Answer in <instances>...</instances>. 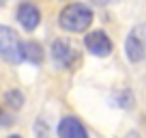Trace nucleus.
I'll return each mask as SVG.
<instances>
[{
  "instance_id": "f03ea898",
  "label": "nucleus",
  "mask_w": 146,
  "mask_h": 138,
  "mask_svg": "<svg viewBox=\"0 0 146 138\" xmlns=\"http://www.w3.org/2000/svg\"><path fill=\"white\" fill-rule=\"evenodd\" d=\"M0 58H5L7 63H19V60H24L19 37L15 35L13 28L2 26V24H0Z\"/></svg>"
},
{
  "instance_id": "423d86ee",
  "label": "nucleus",
  "mask_w": 146,
  "mask_h": 138,
  "mask_svg": "<svg viewBox=\"0 0 146 138\" xmlns=\"http://www.w3.org/2000/svg\"><path fill=\"white\" fill-rule=\"evenodd\" d=\"M17 22L26 30H35L39 26V22H41V11L36 9V5H32V2H22L17 7Z\"/></svg>"
},
{
  "instance_id": "9d476101",
  "label": "nucleus",
  "mask_w": 146,
  "mask_h": 138,
  "mask_svg": "<svg viewBox=\"0 0 146 138\" xmlns=\"http://www.w3.org/2000/svg\"><path fill=\"white\" fill-rule=\"evenodd\" d=\"M5 101H7V106L9 108H15V110H17V108H22L24 106V95H22V91H7L5 93Z\"/></svg>"
},
{
  "instance_id": "9b49d317",
  "label": "nucleus",
  "mask_w": 146,
  "mask_h": 138,
  "mask_svg": "<svg viewBox=\"0 0 146 138\" xmlns=\"http://www.w3.org/2000/svg\"><path fill=\"white\" fill-rule=\"evenodd\" d=\"M35 132H36V136H39V138H50V129L43 125V121H36Z\"/></svg>"
},
{
  "instance_id": "4468645a",
  "label": "nucleus",
  "mask_w": 146,
  "mask_h": 138,
  "mask_svg": "<svg viewBox=\"0 0 146 138\" xmlns=\"http://www.w3.org/2000/svg\"><path fill=\"white\" fill-rule=\"evenodd\" d=\"M2 5H5V0H0V7H2Z\"/></svg>"
},
{
  "instance_id": "39448f33",
  "label": "nucleus",
  "mask_w": 146,
  "mask_h": 138,
  "mask_svg": "<svg viewBox=\"0 0 146 138\" xmlns=\"http://www.w3.org/2000/svg\"><path fill=\"white\" fill-rule=\"evenodd\" d=\"M84 46L95 56H108L110 52H112V39H110L103 30H95V32H88L86 35Z\"/></svg>"
},
{
  "instance_id": "f257e3e1",
  "label": "nucleus",
  "mask_w": 146,
  "mask_h": 138,
  "mask_svg": "<svg viewBox=\"0 0 146 138\" xmlns=\"http://www.w3.org/2000/svg\"><path fill=\"white\" fill-rule=\"evenodd\" d=\"M58 22L69 32H84L92 24V11L82 2H73V5H67L60 11Z\"/></svg>"
},
{
  "instance_id": "7ed1b4c3",
  "label": "nucleus",
  "mask_w": 146,
  "mask_h": 138,
  "mask_svg": "<svg viewBox=\"0 0 146 138\" xmlns=\"http://www.w3.org/2000/svg\"><path fill=\"white\" fill-rule=\"evenodd\" d=\"M52 58L58 67L75 69L80 65V52L67 41V39H56L52 43Z\"/></svg>"
},
{
  "instance_id": "20e7f679",
  "label": "nucleus",
  "mask_w": 146,
  "mask_h": 138,
  "mask_svg": "<svg viewBox=\"0 0 146 138\" xmlns=\"http://www.w3.org/2000/svg\"><path fill=\"white\" fill-rule=\"evenodd\" d=\"M125 52L131 63H140L146 58V26H137L129 32L125 41Z\"/></svg>"
},
{
  "instance_id": "f8f14e48",
  "label": "nucleus",
  "mask_w": 146,
  "mask_h": 138,
  "mask_svg": "<svg viewBox=\"0 0 146 138\" xmlns=\"http://www.w3.org/2000/svg\"><path fill=\"white\" fill-rule=\"evenodd\" d=\"M125 138H140V134H137V132H129Z\"/></svg>"
},
{
  "instance_id": "6e6552de",
  "label": "nucleus",
  "mask_w": 146,
  "mask_h": 138,
  "mask_svg": "<svg viewBox=\"0 0 146 138\" xmlns=\"http://www.w3.org/2000/svg\"><path fill=\"white\" fill-rule=\"evenodd\" d=\"M22 56L26 60H30V63H35V65H39V63H43V48L39 46L36 41H26V43H22Z\"/></svg>"
},
{
  "instance_id": "ddd939ff",
  "label": "nucleus",
  "mask_w": 146,
  "mask_h": 138,
  "mask_svg": "<svg viewBox=\"0 0 146 138\" xmlns=\"http://www.w3.org/2000/svg\"><path fill=\"white\" fill-rule=\"evenodd\" d=\"M9 138H22V136H17V134H13V136H9Z\"/></svg>"
},
{
  "instance_id": "1a4fd4ad",
  "label": "nucleus",
  "mask_w": 146,
  "mask_h": 138,
  "mask_svg": "<svg viewBox=\"0 0 146 138\" xmlns=\"http://www.w3.org/2000/svg\"><path fill=\"white\" fill-rule=\"evenodd\" d=\"M114 101H116V106L118 108H131L133 106V95H131V91H127V88H123V91H118V93H114Z\"/></svg>"
},
{
  "instance_id": "0eeeda50",
  "label": "nucleus",
  "mask_w": 146,
  "mask_h": 138,
  "mask_svg": "<svg viewBox=\"0 0 146 138\" xmlns=\"http://www.w3.org/2000/svg\"><path fill=\"white\" fill-rule=\"evenodd\" d=\"M58 138H88V132L75 117H62L58 123Z\"/></svg>"
}]
</instances>
